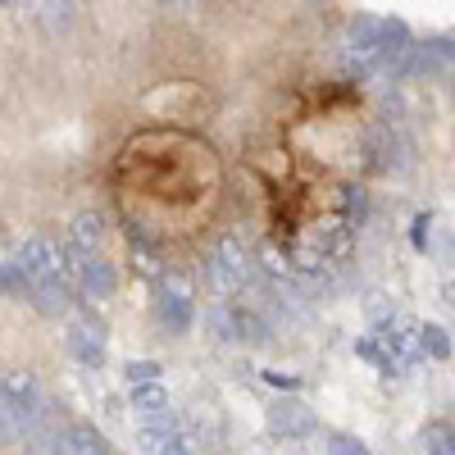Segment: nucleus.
<instances>
[{"instance_id": "1", "label": "nucleus", "mask_w": 455, "mask_h": 455, "mask_svg": "<svg viewBox=\"0 0 455 455\" xmlns=\"http://www.w3.org/2000/svg\"><path fill=\"white\" fill-rule=\"evenodd\" d=\"M205 278H210L214 291H237V287L251 278V255H246V246H242L233 233H223V237L214 242V251H210V259H205Z\"/></svg>"}, {"instance_id": "2", "label": "nucleus", "mask_w": 455, "mask_h": 455, "mask_svg": "<svg viewBox=\"0 0 455 455\" xmlns=\"http://www.w3.org/2000/svg\"><path fill=\"white\" fill-rule=\"evenodd\" d=\"M14 264L28 274V287H46V283L68 278V274H64V255H60V246L46 242V237H28V242L19 246Z\"/></svg>"}, {"instance_id": "3", "label": "nucleus", "mask_w": 455, "mask_h": 455, "mask_svg": "<svg viewBox=\"0 0 455 455\" xmlns=\"http://www.w3.org/2000/svg\"><path fill=\"white\" fill-rule=\"evenodd\" d=\"M100 237H105V219L96 210H83L68 223V259H87L100 255Z\"/></svg>"}, {"instance_id": "4", "label": "nucleus", "mask_w": 455, "mask_h": 455, "mask_svg": "<svg viewBox=\"0 0 455 455\" xmlns=\"http://www.w3.org/2000/svg\"><path fill=\"white\" fill-rule=\"evenodd\" d=\"M269 428L283 437H310L315 433V414L300 401H274L269 405Z\"/></svg>"}, {"instance_id": "5", "label": "nucleus", "mask_w": 455, "mask_h": 455, "mask_svg": "<svg viewBox=\"0 0 455 455\" xmlns=\"http://www.w3.org/2000/svg\"><path fill=\"white\" fill-rule=\"evenodd\" d=\"M51 451L55 455H109V442L96 428H87V424H73V428H60L55 433Z\"/></svg>"}, {"instance_id": "6", "label": "nucleus", "mask_w": 455, "mask_h": 455, "mask_svg": "<svg viewBox=\"0 0 455 455\" xmlns=\"http://www.w3.org/2000/svg\"><path fill=\"white\" fill-rule=\"evenodd\" d=\"M73 269H78L83 278V291L87 296H114V287H119V274H114V264L100 259V255H87V259H73Z\"/></svg>"}, {"instance_id": "7", "label": "nucleus", "mask_w": 455, "mask_h": 455, "mask_svg": "<svg viewBox=\"0 0 455 455\" xmlns=\"http://www.w3.org/2000/svg\"><path fill=\"white\" fill-rule=\"evenodd\" d=\"M64 347H68L73 360L87 364V369H100V364H105V341H100V332H92L87 323H73V328L64 332Z\"/></svg>"}, {"instance_id": "8", "label": "nucleus", "mask_w": 455, "mask_h": 455, "mask_svg": "<svg viewBox=\"0 0 455 455\" xmlns=\"http://www.w3.org/2000/svg\"><path fill=\"white\" fill-rule=\"evenodd\" d=\"M132 410L141 424H156V419H173V401L160 383H146V387H132Z\"/></svg>"}, {"instance_id": "9", "label": "nucleus", "mask_w": 455, "mask_h": 455, "mask_svg": "<svg viewBox=\"0 0 455 455\" xmlns=\"http://www.w3.org/2000/svg\"><path fill=\"white\" fill-rule=\"evenodd\" d=\"M28 296L36 300V310H42V315H51V319L78 306V300H73V283H68V278H60V283H46V287H32Z\"/></svg>"}, {"instance_id": "10", "label": "nucleus", "mask_w": 455, "mask_h": 455, "mask_svg": "<svg viewBox=\"0 0 455 455\" xmlns=\"http://www.w3.org/2000/svg\"><path fill=\"white\" fill-rule=\"evenodd\" d=\"M156 315H160V323H164V328L187 332V328H192V300H187V296H164V291H160Z\"/></svg>"}, {"instance_id": "11", "label": "nucleus", "mask_w": 455, "mask_h": 455, "mask_svg": "<svg viewBox=\"0 0 455 455\" xmlns=\"http://www.w3.org/2000/svg\"><path fill=\"white\" fill-rule=\"evenodd\" d=\"M173 437H178V424H173V419H156V424H141V428H137V446H141L146 455H160Z\"/></svg>"}, {"instance_id": "12", "label": "nucleus", "mask_w": 455, "mask_h": 455, "mask_svg": "<svg viewBox=\"0 0 455 455\" xmlns=\"http://www.w3.org/2000/svg\"><path fill=\"white\" fill-rule=\"evenodd\" d=\"M419 355H433V360L451 355V337L442 323H419Z\"/></svg>"}, {"instance_id": "13", "label": "nucleus", "mask_w": 455, "mask_h": 455, "mask_svg": "<svg viewBox=\"0 0 455 455\" xmlns=\"http://www.w3.org/2000/svg\"><path fill=\"white\" fill-rule=\"evenodd\" d=\"M32 287H28V274L19 269V264L10 259V264H0V296H28Z\"/></svg>"}, {"instance_id": "14", "label": "nucleus", "mask_w": 455, "mask_h": 455, "mask_svg": "<svg viewBox=\"0 0 455 455\" xmlns=\"http://www.w3.org/2000/svg\"><path fill=\"white\" fill-rule=\"evenodd\" d=\"M341 192H347V196H341V205H347V228L355 223H364V214H369V196H364V187H341Z\"/></svg>"}, {"instance_id": "15", "label": "nucleus", "mask_w": 455, "mask_h": 455, "mask_svg": "<svg viewBox=\"0 0 455 455\" xmlns=\"http://www.w3.org/2000/svg\"><path fill=\"white\" fill-rule=\"evenodd\" d=\"M424 446H428V455H455V433L446 424H428Z\"/></svg>"}, {"instance_id": "16", "label": "nucleus", "mask_w": 455, "mask_h": 455, "mask_svg": "<svg viewBox=\"0 0 455 455\" xmlns=\"http://www.w3.org/2000/svg\"><path fill=\"white\" fill-rule=\"evenodd\" d=\"M128 383H132V387L160 383V364H156V360H132V364H128Z\"/></svg>"}, {"instance_id": "17", "label": "nucleus", "mask_w": 455, "mask_h": 455, "mask_svg": "<svg viewBox=\"0 0 455 455\" xmlns=\"http://www.w3.org/2000/svg\"><path fill=\"white\" fill-rule=\"evenodd\" d=\"M328 451H332V455H369V446H364L360 437H347V433H332V437H328Z\"/></svg>"}, {"instance_id": "18", "label": "nucleus", "mask_w": 455, "mask_h": 455, "mask_svg": "<svg viewBox=\"0 0 455 455\" xmlns=\"http://www.w3.org/2000/svg\"><path fill=\"white\" fill-rule=\"evenodd\" d=\"M68 10H73V5H36V19H46V23H55V28H60V23H68V19H73Z\"/></svg>"}, {"instance_id": "19", "label": "nucleus", "mask_w": 455, "mask_h": 455, "mask_svg": "<svg viewBox=\"0 0 455 455\" xmlns=\"http://www.w3.org/2000/svg\"><path fill=\"white\" fill-rule=\"evenodd\" d=\"M264 383H274V387H300V378L296 373H278V369H264Z\"/></svg>"}, {"instance_id": "20", "label": "nucleus", "mask_w": 455, "mask_h": 455, "mask_svg": "<svg viewBox=\"0 0 455 455\" xmlns=\"http://www.w3.org/2000/svg\"><path fill=\"white\" fill-rule=\"evenodd\" d=\"M424 228H428V214L414 219V246H424Z\"/></svg>"}, {"instance_id": "21", "label": "nucleus", "mask_w": 455, "mask_h": 455, "mask_svg": "<svg viewBox=\"0 0 455 455\" xmlns=\"http://www.w3.org/2000/svg\"><path fill=\"white\" fill-rule=\"evenodd\" d=\"M160 455H187V442H182V437H173V442H169Z\"/></svg>"}, {"instance_id": "22", "label": "nucleus", "mask_w": 455, "mask_h": 455, "mask_svg": "<svg viewBox=\"0 0 455 455\" xmlns=\"http://www.w3.org/2000/svg\"><path fill=\"white\" fill-rule=\"evenodd\" d=\"M446 300H451V306H455V278L446 283Z\"/></svg>"}, {"instance_id": "23", "label": "nucleus", "mask_w": 455, "mask_h": 455, "mask_svg": "<svg viewBox=\"0 0 455 455\" xmlns=\"http://www.w3.org/2000/svg\"><path fill=\"white\" fill-rule=\"evenodd\" d=\"M451 92H455V78H451Z\"/></svg>"}]
</instances>
